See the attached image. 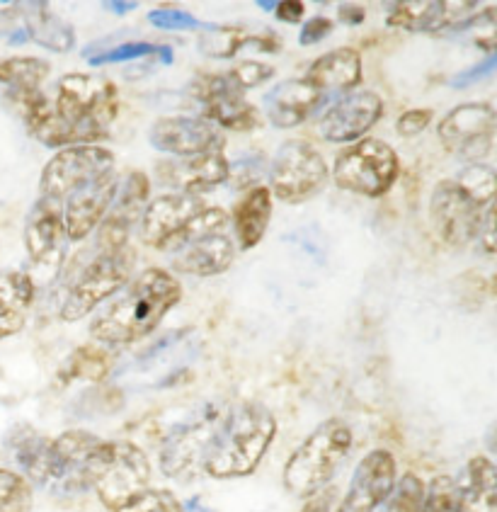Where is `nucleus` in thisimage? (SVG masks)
I'll list each match as a JSON object with an SVG mask.
<instances>
[{
    "label": "nucleus",
    "mask_w": 497,
    "mask_h": 512,
    "mask_svg": "<svg viewBox=\"0 0 497 512\" xmlns=\"http://www.w3.org/2000/svg\"><path fill=\"white\" fill-rule=\"evenodd\" d=\"M451 32H468L476 47L488 51V54H497V5L485 8L478 15H471L464 25L454 27Z\"/></svg>",
    "instance_id": "obj_38"
},
{
    "label": "nucleus",
    "mask_w": 497,
    "mask_h": 512,
    "mask_svg": "<svg viewBox=\"0 0 497 512\" xmlns=\"http://www.w3.org/2000/svg\"><path fill=\"white\" fill-rule=\"evenodd\" d=\"M430 122H432V110H427V107H415V110L403 112V115L398 117L396 129L401 136H417L430 127Z\"/></svg>",
    "instance_id": "obj_44"
},
{
    "label": "nucleus",
    "mask_w": 497,
    "mask_h": 512,
    "mask_svg": "<svg viewBox=\"0 0 497 512\" xmlns=\"http://www.w3.org/2000/svg\"><path fill=\"white\" fill-rule=\"evenodd\" d=\"M328 178L330 170L325 158L301 139L282 144L270 163V192L279 202H306L323 190Z\"/></svg>",
    "instance_id": "obj_11"
},
{
    "label": "nucleus",
    "mask_w": 497,
    "mask_h": 512,
    "mask_svg": "<svg viewBox=\"0 0 497 512\" xmlns=\"http://www.w3.org/2000/svg\"><path fill=\"white\" fill-rule=\"evenodd\" d=\"M42 199L64 214L68 241H83L105 219L117 195V161L100 146H68L44 166Z\"/></svg>",
    "instance_id": "obj_2"
},
{
    "label": "nucleus",
    "mask_w": 497,
    "mask_h": 512,
    "mask_svg": "<svg viewBox=\"0 0 497 512\" xmlns=\"http://www.w3.org/2000/svg\"><path fill=\"white\" fill-rule=\"evenodd\" d=\"M398 156L386 141L362 139L350 149L337 153L333 180L340 190L362 197L386 195L398 178Z\"/></svg>",
    "instance_id": "obj_9"
},
{
    "label": "nucleus",
    "mask_w": 497,
    "mask_h": 512,
    "mask_svg": "<svg viewBox=\"0 0 497 512\" xmlns=\"http://www.w3.org/2000/svg\"><path fill=\"white\" fill-rule=\"evenodd\" d=\"M117 512H185L182 505L177 503L173 493L161 491V488H148L139 498L119 508Z\"/></svg>",
    "instance_id": "obj_40"
},
{
    "label": "nucleus",
    "mask_w": 497,
    "mask_h": 512,
    "mask_svg": "<svg viewBox=\"0 0 497 512\" xmlns=\"http://www.w3.org/2000/svg\"><path fill=\"white\" fill-rule=\"evenodd\" d=\"M454 180L481 209H488L497 199V173L483 163H471Z\"/></svg>",
    "instance_id": "obj_35"
},
{
    "label": "nucleus",
    "mask_w": 497,
    "mask_h": 512,
    "mask_svg": "<svg viewBox=\"0 0 497 512\" xmlns=\"http://www.w3.org/2000/svg\"><path fill=\"white\" fill-rule=\"evenodd\" d=\"M396 459L386 449H371L357 464L347 496L335 512H376L396 486Z\"/></svg>",
    "instance_id": "obj_17"
},
{
    "label": "nucleus",
    "mask_w": 497,
    "mask_h": 512,
    "mask_svg": "<svg viewBox=\"0 0 497 512\" xmlns=\"http://www.w3.org/2000/svg\"><path fill=\"white\" fill-rule=\"evenodd\" d=\"M488 447H490V452L497 454V428L493 430V435H490V440H488Z\"/></svg>",
    "instance_id": "obj_55"
},
{
    "label": "nucleus",
    "mask_w": 497,
    "mask_h": 512,
    "mask_svg": "<svg viewBox=\"0 0 497 512\" xmlns=\"http://www.w3.org/2000/svg\"><path fill=\"white\" fill-rule=\"evenodd\" d=\"M199 30H202L199 32V49L214 59H231L245 47L262 51V54H277L279 49V42L270 32L253 34L233 25H202Z\"/></svg>",
    "instance_id": "obj_28"
},
{
    "label": "nucleus",
    "mask_w": 497,
    "mask_h": 512,
    "mask_svg": "<svg viewBox=\"0 0 497 512\" xmlns=\"http://www.w3.org/2000/svg\"><path fill=\"white\" fill-rule=\"evenodd\" d=\"M32 483L22 474L0 469V512H32Z\"/></svg>",
    "instance_id": "obj_36"
},
{
    "label": "nucleus",
    "mask_w": 497,
    "mask_h": 512,
    "mask_svg": "<svg viewBox=\"0 0 497 512\" xmlns=\"http://www.w3.org/2000/svg\"><path fill=\"white\" fill-rule=\"evenodd\" d=\"M34 304V280L27 272H0V340L25 328Z\"/></svg>",
    "instance_id": "obj_27"
},
{
    "label": "nucleus",
    "mask_w": 497,
    "mask_h": 512,
    "mask_svg": "<svg viewBox=\"0 0 497 512\" xmlns=\"http://www.w3.org/2000/svg\"><path fill=\"white\" fill-rule=\"evenodd\" d=\"M49 71L51 66L44 59L15 56V59H5L0 64V83L8 88V93H32V90H42Z\"/></svg>",
    "instance_id": "obj_32"
},
{
    "label": "nucleus",
    "mask_w": 497,
    "mask_h": 512,
    "mask_svg": "<svg viewBox=\"0 0 497 512\" xmlns=\"http://www.w3.org/2000/svg\"><path fill=\"white\" fill-rule=\"evenodd\" d=\"M495 71H497V54H490L488 59L481 61V64H478V66L468 68V71L459 73V76L451 78V85H454V88H466V85L481 81V78L490 76V73H495Z\"/></svg>",
    "instance_id": "obj_46"
},
{
    "label": "nucleus",
    "mask_w": 497,
    "mask_h": 512,
    "mask_svg": "<svg viewBox=\"0 0 497 512\" xmlns=\"http://www.w3.org/2000/svg\"><path fill=\"white\" fill-rule=\"evenodd\" d=\"M224 413L226 411L216 406H202L192 413V418L170 430L161 449L165 476H173L177 481H190L199 471H204V459H207Z\"/></svg>",
    "instance_id": "obj_10"
},
{
    "label": "nucleus",
    "mask_w": 497,
    "mask_h": 512,
    "mask_svg": "<svg viewBox=\"0 0 497 512\" xmlns=\"http://www.w3.org/2000/svg\"><path fill=\"white\" fill-rule=\"evenodd\" d=\"M272 219V192L270 187L257 185L233 209V226H236L238 243L243 250H253L265 238Z\"/></svg>",
    "instance_id": "obj_29"
},
{
    "label": "nucleus",
    "mask_w": 497,
    "mask_h": 512,
    "mask_svg": "<svg viewBox=\"0 0 497 512\" xmlns=\"http://www.w3.org/2000/svg\"><path fill=\"white\" fill-rule=\"evenodd\" d=\"M425 503V483L415 474H405L376 512H420Z\"/></svg>",
    "instance_id": "obj_37"
},
{
    "label": "nucleus",
    "mask_w": 497,
    "mask_h": 512,
    "mask_svg": "<svg viewBox=\"0 0 497 512\" xmlns=\"http://www.w3.org/2000/svg\"><path fill=\"white\" fill-rule=\"evenodd\" d=\"M340 20L345 22V25H362V22L367 20V10H364L362 5L354 3L340 5Z\"/></svg>",
    "instance_id": "obj_50"
},
{
    "label": "nucleus",
    "mask_w": 497,
    "mask_h": 512,
    "mask_svg": "<svg viewBox=\"0 0 497 512\" xmlns=\"http://www.w3.org/2000/svg\"><path fill=\"white\" fill-rule=\"evenodd\" d=\"M30 134L49 149L88 146L105 139L117 117V85L95 73H68L51 100L42 90L8 93Z\"/></svg>",
    "instance_id": "obj_1"
},
{
    "label": "nucleus",
    "mask_w": 497,
    "mask_h": 512,
    "mask_svg": "<svg viewBox=\"0 0 497 512\" xmlns=\"http://www.w3.org/2000/svg\"><path fill=\"white\" fill-rule=\"evenodd\" d=\"M328 100L323 93H318L311 83H306L304 78H291L284 81L267 93L265 98V110L267 119H270L272 127L277 129H291L299 127L301 122H306V117H311L323 102Z\"/></svg>",
    "instance_id": "obj_23"
},
{
    "label": "nucleus",
    "mask_w": 497,
    "mask_h": 512,
    "mask_svg": "<svg viewBox=\"0 0 497 512\" xmlns=\"http://www.w3.org/2000/svg\"><path fill=\"white\" fill-rule=\"evenodd\" d=\"M352 449V430L342 420H325L318 425L306 442L291 454L284 466V486L294 496L311 498L323 491L330 479L337 474L342 462Z\"/></svg>",
    "instance_id": "obj_6"
},
{
    "label": "nucleus",
    "mask_w": 497,
    "mask_h": 512,
    "mask_svg": "<svg viewBox=\"0 0 497 512\" xmlns=\"http://www.w3.org/2000/svg\"><path fill=\"white\" fill-rule=\"evenodd\" d=\"M265 161L262 156H243L238 158L236 163H231V173H228V180L236 182L238 187H245L248 182H255L265 173Z\"/></svg>",
    "instance_id": "obj_43"
},
{
    "label": "nucleus",
    "mask_w": 497,
    "mask_h": 512,
    "mask_svg": "<svg viewBox=\"0 0 497 512\" xmlns=\"http://www.w3.org/2000/svg\"><path fill=\"white\" fill-rule=\"evenodd\" d=\"M478 236L483 238V246L490 253H497V199L490 204V209L483 216V226Z\"/></svg>",
    "instance_id": "obj_47"
},
{
    "label": "nucleus",
    "mask_w": 497,
    "mask_h": 512,
    "mask_svg": "<svg viewBox=\"0 0 497 512\" xmlns=\"http://www.w3.org/2000/svg\"><path fill=\"white\" fill-rule=\"evenodd\" d=\"M131 267H134V253L127 248L117 250H97L95 258H90L78 277L68 289L64 304H61V318L66 323L81 321L95 311L102 301H107L119 289L129 284Z\"/></svg>",
    "instance_id": "obj_8"
},
{
    "label": "nucleus",
    "mask_w": 497,
    "mask_h": 512,
    "mask_svg": "<svg viewBox=\"0 0 497 512\" xmlns=\"http://www.w3.org/2000/svg\"><path fill=\"white\" fill-rule=\"evenodd\" d=\"M139 59H156L158 64H173L175 54L173 49L165 47V44H148V42H127L112 47L100 54L88 56V61L95 68L107 66V64H127V61H139Z\"/></svg>",
    "instance_id": "obj_34"
},
{
    "label": "nucleus",
    "mask_w": 497,
    "mask_h": 512,
    "mask_svg": "<svg viewBox=\"0 0 497 512\" xmlns=\"http://www.w3.org/2000/svg\"><path fill=\"white\" fill-rule=\"evenodd\" d=\"M112 442L100 440L93 432L68 430L51 440L47 481L44 488L59 496H78L93 488V481L110 452Z\"/></svg>",
    "instance_id": "obj_7"
},
{
    "label": "nucleus",
    "mask_w": 497,
    "mask_h": 512,
    "mask_svg": "<svg viewBox=\"0 0 497 512\" xmlns=\"http://www.w3.org/2000/svg\"><path fill=\"white\" fill-rule=\"evenodd\" d=\"M148 197H151V185L139 170H134L119 182L112 207L107 209L105 219L97 226V250H117L129 246L131 226L144 216Z\"/></svg>",
    "instance_id": "obj_16"
},
{
    "label": "nucleus",
    "mask_w": 497,
    "mask_h": 512,
    "mask_svg": "<svg viewBox=\"0 0 497 512\" xmlns=\"http://www.w3.org/2000/svg\"><path fill=\"white\" fill-rule=\"evenodd\" d=\"M257 8L270 10V13H274V10H277V3H274V0H257Z\"/></svg>",
    "instance_id": "obj_54"
},
{
    "label": "nucleus",
    "mask_w": 497,
    "mask_h": 512,
    "mask_svg": "<svg viewBox=\"0 0 497 512\" xmlns=\"http://www.w3.org/2000/svg\"><path fill=\"white\" fill-rule=\"evenodd\" d=\"M274 435L277 423L260 403H238L228 408L204 459V474L219 481L253 474Z\"/></svg>",
    "instance_id": "obj_4"
},
{
    "label": "nucleus",
    "mask_w": 497,
    "mask_h": 512,
    "mask_svg": "<svg viewBox=\"0 0 497 512\" xmlns=\"http://www.w3.org/2000/svg\"><path fill=\"white\" fill-rule=\"evenodd\" d=\"M182 297L180 282L161 267L144 270L119 289L90 323V335L102 345H131L158 328Z\"/></svg>",
    "instance_id": "obj_3"
},
{
    "label": "nucleus",
    "mask_w": 497,
    "mask_h": 512,
    "mask_svg": "<svg viewBox=\"0 0 497 512\" xmlns=\"http://www.w3.org/2000/svg\"><path fill=\"white\" fill-rule=\"evenodd\" d=\"M192 95L202 102L204 119H209L214 127L253 132L260 124L257 110L243 98V90L228 81V76H199L192 83Z\"/></svg>",
    "instance_id": "obj_15"
},
{
    "label": "nucleus",
    "mask_w": 497,
    "mask_h": 512,
    "mask_svg": "<svg viewBox=\"0 0 497 512\" xmlns=\"http://www.w3.org/2000/svg\"><path fill=\"white\" fill-rule=\"evenodd\" d=\"M274 15H277V20L287 22V25H296V22L304 20L306 5L301 0H279Z\"/></svg>",
    "instance_id": "obj_49"
},
{
    "label": "nucleus",
    "mask_w": 497,
    "mask_h": 512,
    "mask_svg": "<svg viewBox=\"0 0 497 512\" xmlns=\"http://www.w3.org/2000/svg\"><path fill=\"white\" fill-rule=\"evenodd\" d=\"M93 488L97 498L112 512L124 508L151 488V464L146 454L131 442H112L105 462L97 471Z\"/></svg>",
    "instance_id": "obj_12"
},
{
    "label": "nucleus",
    "mask_w": 497,
    "mask_h": 512,
    "mask_svg": "<svg viewBox=\"0 0 497 512\" xmlns=\"http://www.w3.org/2000/svg\"><path fill=\"white\" fill-rule=\"evenodd\" d=\"M10 445H13L15 459L17 464H20V469L25 471L27 481L32 479L34 483H39V486H44L51 452L49 437L39 435V432H34L30 428H22V432H15Z\"/></svg>",
    "instance_id": "obj_31"
},
{
    "label": "nucleus",
    "mask_w": 497,
    "mask_h": 512,
    "mask_svg": "<svg viewBox=\"0 0 497 512\" xmlns=\"http://www.w3.org/2000/svg\"><path fill=\"white\" fill-rule=\"evenodd\" d=\"M148 22L158 30L165 32H180V30H199L202 22L197 17L185 13V10H175V8H161V10H151L148 13Z\"/></svg>",
    "instance_id": "obj_42"
},
{
    "label": "nucleus",
    "mask_w": 497,
    "mask_h": 512,
    "mask_svg": "<svg viewBox=\"0 0 497 512\" xmlns=\"http://www.w3.org/2000/svg\"><path fill=\"white\" fill-rule=\"evenodd\" d=\"M468 483L454 512H497V466L485 457L468 462Z\"/></svg>",
    "instance_id": "obj_30"
},
{
    "label": "nucleus",
    "mask_w": 497,
    "mask_h": 512,
    "mask_svg": "<svg viewBox=\"0 0 497 512\" xmlns=\"http://www.w3.org/2000/svg\"><path fill=\"white\" fill-rule=\"evenodd\" d=\"M64 241V214L56 204L39 197L25 224V248L32 265L44 267V270H56L64 260Z\"/></svg>",
    "instance_id": "obj_22"
},
{
    "label": "nucleus",
    "mask_w": 497,
    "mask_h": 512,
    "mask_svg": "<svg viewBox=\"0 0 497 512\" xmlns=\"http://www.w3.org/2000/svg\"><path fill=\"white\" fill-rule=\"evenodd\" d=\"M333 32V20L325 15H316L311 17V20H306V25L301 27V34H299V44H304V47H311V44H318L323 42L328 34Z\"/></svg>",
    "instance_id": "obj_45"
},
{
    "label": "nucleus",
    "mask_w": 497,
    "mask_h": 512,
    "mask_svg": "<svg viewBox=\"0 0 497 512\" xmlns=\"http://www.w3.org/2000/svg\"><path fill=\"white\" fill-rule=\"evenodd\" d=\"M112 360L102 347L83 345L68 357V362L61 369V381L85 379V381H100L110 374Z\"/></svg>",
    "instance_id": "obj_33"
},
{
    "label": "nucleus",
    "mask_w": 497,
    "mask_h": 512,
    "mask_svg": "<svg viewBox=\"0 0 497 512\" xmlns=\"http://www.w3.org/2000/svg\"><path fill=\"white\" fill-rule=\"evenodd\" d=\"M384 115V100L371 90H357L337 100L321 119V136L333 144L362 141V136Z\"/></svg>",
    "instance_id": "obj_20"
},
{
    "label": "nucleus",
    "mask_w": 497,
    "mask_h": 512,
    "mask_svg": "<svg viewBox=\"0 0 497 512\" xmlns=\"http://www.w3.org/2000/svg\"><path fill=\"white\" fill-rule=\"evenodd\" d=\"M304 81L311 83L325 98L357 88L362 83V56L352 47L328 51L321 59L313 61Z\"/></svg>",
    "instance_id": "obj_25"
},
{
    "label": "nucleus",
    "mask_w": 497,
    "mask_h": 512,
    "mask_svg": "<svg viewBox=\"0 0 497 512\" xmlns=\"http://www.w3.org/2000/svg\"><path fill=\"white\" fill-rule=\"evenodd\" d=\"M228 221L219 207H209L199 195H163L151 199L141 216V241L156 250H180L197 238L216 233Z\"/></svg>",
    "instance_id": "obj_5"
},
{
    "label": "nucleus",
    "mask_w": 497,
    "mask_h": 512,
    "mask_svg": "<svg viewBox=\"0 0 497 512\" xmlns=\"http://www.w3.org/2000/svg\"><path fill=\"white\" fill-rule=\"evenodd\" d=\"M495 134L497 112L488 102H466L439 122L442 146L466 163H481L493 149Z\"/></svg>",
    "instance_id": "obj_13"
},
{
    "label": "nucleus",
    "mask_w": 497,
    "mask_h": 512,
    "mask_svg": "<svg viewBox=\"0 0 497 512\" xmlns=\"http://www.w3.org/2000/svg\"><path fill=\"white\" fill-rule=\"evenodd\" d=\"M233 260H236V246H233L231 238L216 231L177 250L173 267L185 275L216 277L226 272L233 265Z\"/></svg>",
    "instance_id": "obj_24"
},
{
    "label": "nucleus",
    "mask_w": 497,
    "mask_h": 512,
    "mask_svg": "<svg viewBox=\"0 0 497 512\" xmlns=\"http://www.w3.org/2000/svg\"><path fill=\"white\" fill-rule=\"evenodd\" d=\"M153 149L170 153L173 158L197 156V153L221 151L224 139L219 129L204 117H163L148 132Z\"/></svg>",
    "instance_id": "obj_18"
},
{
    "label": "nucleus",
    "mask_w": 497,
    "mask_h": 512,
    "mask_svg": "<svg viewBox=\"0 0 497 512\" xmlns=\"http://www.w3.org/2000/svg\"><path fill=\"white\" fill-rule=\"evenodd\" d=\"M456 500H459V488L449 476H439L432 481L430 488H425V503L420 512H454Z\"/></svg>",
    "instance_id": "obj_39"
},
{
    "label": "nucleus",
    "mask_w": 497,
    "mask_h": 512,
    "mask_svg": "<svg viewBox=\"0 0 497 512\" xmlns=\"http://www.w3.org/2000/svg\"><path fill=\"white\" fill-rule=\"evenodd\" d=\"M226 76L238 90H243L245 93V90L257 88V85L270 81L274 76V68L267 64H260V61H243V64L233 66Z\"/></svg>",
    "instance_id": "obj_41"
},
{
    "label": "nucleus",
    "mask_w": 497,
    "mask_h": 512,
    "mask_svg": "<svg viewBox=\"0 0 497 512\" xmlns=\"http://www.w3.org/2000/svg\"><path fill=\"white\" fill-rule=\"evenodd\" d=\"M493 289H495V294H497V277L493 280Z\"/></svg>",
    "instance_id": "obj_56"
},
{
    "label": "nucleus",
    "mask_w": 497,
    "mask_h": 512,
    "mask_svg": "<svg viewBox=\"0 0 497 512\" xmlns=\"http://www.w3.org/2000/svg\"><path fill=\"white\" fill-rule=\"evenodd\" d=\"M102 8L105 10H110V13H114V15H127V13H131V10H136L139 8V3H134V0H105V3H102Z\"/></svg>",
    "instance_id": "obj_52"
},
{
    "label": "nucleus",
    "mask_w": 497,
    "mask_h": 512,
    "mask_svg": "<svg viewBox=\"0 0 497 512\" xmlns=\"http://www.w3.org/2000/svg\"><path fill=\"white\" fill-rule=\"evenodd\" d=\"M231 163L221 151L197 153V156L168 158L156 168V178L161 185L173 187L180 195H199V192L214 190L216 185L228 180Z\"/></svg>",
    "instance_id": "obj_19"
},
{
    "label": "nucleus",
    "mask_w": 497,
    "mask_h": 512,
    "mask_svg": "<svg viewBox=\"0 0 497 512\" xmlns=\"http://www.w3.org/2000/svg\"><path fill=\"white\" fill-rule=\"evenodd\" d=\"M182 510H185V512H214V510L207 508V505L202 503V498H199V496H194V498L187 500V503L182 505Z\"/></svg>",
    "instance_id": "obj_53"
},
{
    "label": "nucleus",
    "mask_w": 497,
    "mask_h": 512,
    "mask_svg": "<svg viewBox=\"0 0 497 512\" xmlns=\"http://www.w3.org/2000/svg\"><path fill=\"white\" fill-rule=\"evenodd\" d=\"M335 503H337V488H328L325 486L323 491L313 493L311 498H308V503L304 505V510L301 512H335Z\"/></svg>",
    "instance_id": "obj_48"
},
{
    "label": "nucleus",
    "mask_w": 497,
    "mask_h": 512,
    "mask_svg": "<svg viewBox=\"0 0 497 512\" xmlns=\"http://www.w3.org/2000/svg\"><path fill=\"white\" fill-rule=\"evenodd\" d=\"M485 209L456 185V180H442L430 197V219L437 236L447 246H468L481 233Z\"/></svg>",
    "instance_id": "obj_14"
},
{
    "label": "nucleus",
    "mask_w": 497,
    "mask_h": 512,
    "mask_svg": "<svg viewBox=\"0 0 497 512\" xmlns=\"http://www.w3.org/2000/svg\"><path fill=\"white\" fill-rule=\"evenodd\" d=\"M476 3H444V0H405L388 5L386 25L405 32H442L464 25Z\"/></svg>",
    "instance_id": "obj_21"
},
{
    "label": "nucleus",
    "mask_w": 497,
    "mask_h": 512,
    "mask_svg": "<svg viewBox=\"0 0 497 512\" xmlns=\"http://www.w3.org/2000/svg\"><path fill=\"white\" fill-rule=\"evenodd\" d=\"M17 17H20V13H17L15 5L10 10H0V34L17 32Z\"/></svg>",
    "instance_id": "obj_51"
},
{
    "label": "nucleus",
    "mask_w": 497,
    "mask_h": 512,
    "mask_svg": "<svg viewBox=\"0 0 497 512\" xmlns=\"http://www.w3.org/2000/svg\"><path fill=\"white\" fill-rule=\"evenodd\" d=\"M17 13L22 17L27 39L37 42L39 47L66 54L76 47V32L51 10L49 3H17Z\"/></svg>",
    "instance_id": "obj_26"
}]
</instances>
